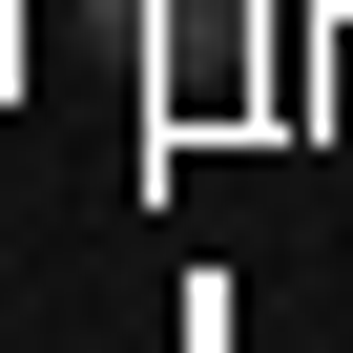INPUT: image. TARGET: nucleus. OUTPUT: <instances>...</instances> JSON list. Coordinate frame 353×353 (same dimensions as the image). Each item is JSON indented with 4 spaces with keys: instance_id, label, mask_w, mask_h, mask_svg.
Segmentation results:
<instances>
[{
    "instance_id": "f257e3e1",
    "label": "nucleus",
    "mask_w": 353,
    "mask_h": 353,
    "mask_svg": "<svg viewBox=\"0 0 353 353\" xmlns=\"http://www.w3.org/2000/svg\"><path fill=\"white\" fill-rule=\"evenodd\" d=\"M104 42H145V83L166 104H229L250 83V42H270V0H83Z\"/></svg>"
}]
</instances>
